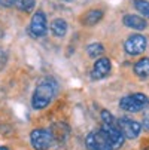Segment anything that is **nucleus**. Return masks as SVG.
<instances>
[{"label":"nucleus","mask_w":149,"mask_h":150,"mask_svg":"<svg viewBox=\"0 0 149 150\" xmlns=\"http://www.w3.org/2000/svg\"><path fill=\"white\" fill-rule=\"evenodd\" d=\"M111 67H112V64H111V59L109 58H98L96 62H94V67H93V73H91V77L98 80V79H103L109 74L111 71Z\"/></svg>","instance_id":"nucleus-9"},{"label":"nucleus","mask_w":149,"mask_h":150,"mask_svg":"<svg viewBox=\"0 0 149 150\" xmlns=\"http://www.w3.org/2000/svg\"><path fill=\"white\" fill-rule=\"evenodd\" d=\"M143 128L145 129H149V109L145 113V119H143Z\"/></svg>","instance_id":"nucleus-19"},{"label":"nucleus","mask_w":149,"mask_h":150,"mask_svg":"<svg viewBox=\"0 0 149 150\" xmlns=\"http://www.w3.org/2000/svg\"><path fill=\"white\" fill-rule=\"evenodd\" d=\"M101 18H103V12L100 9H93L85 13V16H82V23L85 25H96Z\"/></svg>","instance_id":"nucleus-12"},{"label":"nucleus","mask_w":149,"mask_h":150,"mask_svg":"<svg viewBox=\"0 0 149 150\" xmlns=\"http://www.w3.org/2000/svg\"><path fill=\"white\" fill-rule=\"evenodd\" d=\"M16 3V0H0V6L3 8H11Z\"/></svg>","instance_id":"nucleus-18"},{"label":"nucleus","mask_w":149,"mask_h":150,"mask_svg":"<svg viewBox=\"0 0 149 150\" xmlns=\"http://www.w3.org/2000/svg\"><path fill=\"white\" fill-rule=\"evenodd\" d=\"M87 52H88V55L91 58H97V57H100L104 52V48H103L101 43H91V45H88Z\"/></svg>","instance_id":"nucleus-16"},{"label":"nucleus","mask_w":149,"mask_h":150,"mask_svg":"<svg viewBox=\"0 0 149 150\" xmlns=\"http://www.w3.org/2000/svg\"><path fill=\"white\" fill-rule=\"evenodd\" d=\"M34 3H36V0H16L15 6L23 12H31L34 8Z\"/></svg>","instance_id":"nucleus-15"},{"label":"nucleus","mask_w":149,"mask_h":150,"mask_svg":"<svg viewBox=\"0 0 149 150\" xmlns=\"http://www.w3.org/2000/svg\"><path fill=\"white\" fill-rule=\"evenodd\" d=\"M137 12H140L145 18H149V2L148 0H134L133 2Z\"/></svg>","instance_id":"nucleus-14"},{"label":"nucleus","mask_w":149,"mask_h":150,"mask_svg":"<svg viewBox=\"0 0 149 150\" xmlns=\"http://www.w3.org/2000/svg\"><path fill=\"white\" fill-rule=\"evenodd\" d=\"M85 144H87L88 150H113L106 135L101 132V129L90 132L85 138Z\"/></svg>","instance_id":"nucleus-5"},{"label":"nucleus","mask_w":149,"mask_h":150,"mask_svg":"<svg viewBox=\"0 0 149 150\" xmlns=\"http://www.w3.org/2000/svg\"><path fill=\"white\" fill-rule=\"evenodd\" d=\"M149 104V100L145 94H131V95H125L119 100V107L122 110L128 112V113H137L145 110Z\"/></svg>","instance_id":"nucleus-2"},{"label":"nucleus","mask_w":149,"mask_h":150,"mask_svg":"<svg viewBox=\"0 0 149 150\" xmlns=\"http://www.w3.org/2000/svg\"><path fill=\"white\" fill-rule=\"evenodd\" d=\"M122 23L124 25L130 27V28H134V30H145L146 28V21L142 18V16H137V15H125L122 18Z\"/></svg>","instance_id":"nucleus-10"},{"label":"nucleus","mask_w":149,"mask_h":150,"mask_svg":"<svg viewBox=\"0 0 149 150\" xmlns=\"http://www.w3.org/2000/svg\"><path fill=\"white\" fill-rule=\"evenodd\" d=\"M146 45H148V40L143 34H131L125 40L124 48L128 55H139L146 49Z\"/></svg>","instance_id":"nucleus-6"},{"label":"nucleus","mask_w":149,"mask_h":150,"mask_svg":"<svg viewBox=\"0 0 149 150\" xmlns=\"http://www.w3.org/2000/svg\"><path fill=\"white\" fill-rule=\"evenodd\" d=\"M51 31L55 37H63V36H66L67 33V23L63 18H57L52 21V24H51Z\"/></svg>","instance_id":"nucleus-11"},{"label":"nucleus","mask_w":149,"mask_h":150,"mask_svg":"<svg viewBox=\"0 0 149 150\" xmlns=\"http://www.w3.org/2000/svg\"><path fill=\"white\" fill-rule=\"evenodd\" d=\"M46 28H48V21H46V15L42 12V11H37L33 16H31V21H30V34L33 37H42L45 36L46 33Z\"/></svg>","instance_id":"nucleus-7"},{"label":"nucleus","mask_w":149,"mask_h":150,"mask_svg":"<svg viewBox=\"0 0 149 150\" xmlns=\"http://www.w3.org/2000/svg\"><path fill=\"white\" fill-rule=\"evenodd\" d=\"M116 125L119 128V131L122 132L124 138L134 140L142 132V125L137 120H133V119H128V117H119L116 120Z\"/></svg>","instance_id":"nucleus-4"},{"label":"nucleus","mask_w":149,"mask_h":150,"mask_svg":"<svg viewBox=\"0 0 149 150\" xmlns=\"http://www.w3.org/2000/svg\"><path fill=\"white\" fill-rule=\"evenodd\" d=\"M134 73L142 79L149 76V58H142L134 64Z\"/></svg>","instance_id":"nucleus-13"},{"label":"nucleus","mask_w":149,"mask_h":150,"mask_svg":"<svg viewBox=\"0 0 149 150\" xmlns=\"http://www.w3.org/2000/svg\"><path fill=\"white\" fill-rule=\"evenodd\" d=\"M101 132L106 135V138H108V141L111 143V146H112L113 150L122 147V144H124V135L119 131V128H118L116 123L115 125L103 123L101 125Z\"/></svg>","instance_id":"nucleus-8"},{"label":"nucleus","mask_w":149,"mask_h":150,"mask_svg":"<svg viewBox=\"0 0 149 150\" xmlns=\"http://www.w3.org/2000/svg\"><path fill=\"white\" fill-rule=\"evenodd\" d=\"M143 150H149V146H146V147H145V149H143Z\"/></svg>","instance_id":"nucleus-21"},{"label":"nucleus","mask_w":149,"mask_h":150,"mask_svg":"<svg viewBox=\"0 0 149 150\" xmlns=\"http://www.w3.org/2000/svg\"><path fill=\"white\" fill-rule=\"evenodd\" d=\"M0 150H9L8 147H5V146H0Z\"/></svg>","instance_id":"nucleus-20"},{"label":"nucleus","mask_w":149,"mask_h":150,"mask_svg":"<svg viewBox=\"0 0 149 150\" xmlns=\"http://www.w3.org/2000/svg\"><path fill=\"white\" fill-rule=\"evenodd\" d=\"M55 94V85L51 80H42L34 92H33V98H31V105L34 110H42L52 101Z\"/></svg>","instance_id":"nucleus-1"},{"label":"nucleus","mask_w":149,"mask_h":150,"mask_svg":"<svg viewBox=\"0 0 149 150\" xmlns=\"http://www.w3.org/2000/svg\"><path fill=\"white\" fill-rule=\"evenodd\" d=\"M101 119H103V123H109V125H115V123H116L115 117H113L108 110H103V112H101Z\"/></svg>","instance_id":"nucleus-17"},{"label":"nucleus","mask_w":149,"mask_h":150,"mask_svg":"<svg viewBox=\"0 0 149 150\" xmlns=\"http://www.w3.org/2000/svg\"><path fill=\"white\" fill-rule=\"evenodd\" d=\"M30 143L33 146V149L36 150H48L52 143H54V138H52V134L51 131L48 129H33L31 134H30Z\"/></svg>","instance_id":"nucleus-3"}]
</instances>
